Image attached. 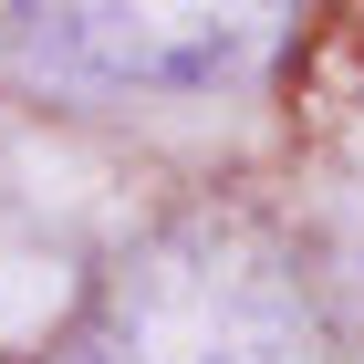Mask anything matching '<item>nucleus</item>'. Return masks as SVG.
Returning a JSON list of instances; mask_svg holds the SVG:
<instances>
[{"label": "nucleus", "instance_id": "nucleus-2", "mask_svg": "<svg viewBox=\"0 0 364 364\" xmlns=\"http://www.w3.org/2000/svg\"><path fill=\"white\" fill-rule=\"evenodd\" d=\"M0 31L73 94H229L281 63L302 0H0Z\"/></svg>", "mask_w": 364, "mask_h": 364}, {"label": "nucleus", "instance_id": "nucleus-1", "mask_svg": "<svg viewBox=\"0 0 364 364\" xmlns=\"http://www.w3.org/2000/svg\"><path fill=\"white\" fill-rule=\"evenodd\" d=\"M84 364H333V343L271 229L198 208L125 250L84 323Z\"/></svg>", "mask_w": 364, "mask_h": 364}]
</instances>
